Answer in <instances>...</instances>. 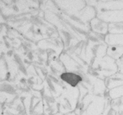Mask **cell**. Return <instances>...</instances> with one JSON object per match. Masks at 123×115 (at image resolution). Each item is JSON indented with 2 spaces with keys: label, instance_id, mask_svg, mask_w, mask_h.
Masks as SVG:
<instances>
[{
  "label": "cell",
  "instance_id": "obj_12",
  "mask_svg": "<svg viewBox=\"0 0 123 115\" xmlns=\"http://www.w3.org/2000/svg\"><path fill=\"white\" fill-rule=\"evenodd\" d=\"M118 71L123 74V64L118 65Z\"/></svg>",
  "mask_w": 123,
  "mask_h": 115
},
{
  "label": "cell",
  "instance_id": "obj_7",
  "mask_svg": "<svg viewBox=\"0 0 123 115\" xmlns=\"http://www.w3.org/2000/svg\"><path fill=\"white\" fill-rule=\"evenodd\" d=\"M104 81H105L107 90H110L112 89V88L122 86L123 85V74L118 71L115 74L106 78L104 80Z\"/></svg>",
  "mask_w": 123,
  "mask_h": 115
},
{
  "label": "cell",
  "instance_id": "obj_9",
  "mask_svg": "<svg viewBox=\"0 0 123 115\" xmlns=\"http://www.w3.org/2000/svg\"><path fill=\"white\" fill-rule=\"evenodd\" d=\"M105 95L110 101H112V100L123 97V85L112 88V89L110 90H107Z\"/></svg>",
  "mask_w": 123,
  "mask_h": 115
},
{
  "label": "cell",
  "instance_id": "obj_13",
  "mask_svg": "<svg viewBox=\"0 0 123 115\" xmlns=\"http://www.w3.org/2000/svg\"><path fill=\"white\" fill-rule=\"evenodd\" d=\"M115 114H116V115H123V109L117 111V112L115 113Z\"/></svg>",
  "mask_w": 123,
  "mask_h": 115
},
{
  "label": "cell",
  "instance_id": "obj_2",
  "mask_svg": "<svg viewBox=\"0 0 123 115\" xmlns=\"http://www.w3.org/2000/svg\"><path fill=\"white\" fill-rule=\"evenodd\" d=\"M79 99V91L78 87H68L65 88L58 101L59 110L61 114H66L75 110Z\"/></svg>",
  "mask_w": 123,
  "mask_h": 115
},
{
  "label": "cell",
  "instance_id": "obj_14",
  "mask_svg": "<svg viewBox=\"0 0 123 115\" xmlns=\"http://www.w3.org/2000/svg\"><path fill=\"white\" fill-rule=\"evenodd\" d=\"M64 115H77L75 112H72V113H69V114H64Z\"/></svg>",
  "mask_w": 123,
  "mask_h": 115
},
{
  "label": "cell",
  "instance_id": "obj_8",
  "mask_svg": "<svg viewBox=\"0 0 123 115\" xmlns=\"http://www.w3.org/2000/svg\"><path fill=\"white\" fill-rule=\"evenodd\" d=\"M105 42L107 45H121L123 46V34H108L105 37Z\"/></svg>",
  "mask_w": 123,
  "mask_h": 115
},
{
  "label": "cell",
  "instance_id": "obj_6",
  "mask_svg": "<svg viewBox=\"0 0 123 115\" xmlns=\"http://www.w3.org/2000/svg\"><path fill=\"white\" fill-rule=\"evenodd\" d=\"M116 10H123V1H98L97 12Z\"/></svg>",
  "mask_w": 123,
  "mask_h": 115
},
{
  "label": "cell",
  "instance_id": "obj_3",
  "mask_svg": "<svg viewBox=\"0 0 123 115\" xmlns=\"http://www.w3.org/2000/svg\"><path fill=\"white\" fill-rule=\"evenodd\" d=\"M96 17L108 24L123 22V10L100 12H97Z\"/></svg>",
  "mask_w": 123,
  "mask_h": 115
},
{
  "label": "cell",
  "instance_id": "obj_10",
  "mask_svg": "<svg viewBox=\"0 0 123 115\" xmlns=\"http://www.w3.org/2000/svg\"><path fill=\"white\" fill-rule=\"evenodd\" d=\"M109 34H123V22L109 24Z\"/></svg>",
  "mask_w": 123,
  "mask_h": 115
},
{
  "label": "cell",
  "instance_id": "obj_11",
  "mask_svg": "<svg viewBox=\"0 0 123 115\" xmlns=\"http://www.w3.org/2000/svg\"><path fill=\"white\" fill-rule=\"evenodd\" d=\"M110 107L111 110H113L115 113H116L117 111L123 109V97L111 101Z\"/></svg>",
  "mask_w": 123,
  "mask_h": 115
},
{
  "label": "cell",
  "instance_id": "obj_5",
  "mask_svg": "<svg viewBox=\"0 0 123 115\" xmlns=\"http://www.w3.org/2000/svg\"><path fill=\"white\" fill-rule=\"evenodd\" d=\"M91 32L98 35L106 36L109 34V24L95 17L89 22Z\"/></svg>",
  "mask_w": 123,
  "mask_h": 115
},
{
  "label": "cell",
  "instance_id": "obj_4",
  "mask_svg": "<svg viewBox=\"0 0 123 115\" xmlns=\"http://www.w3.org/2000/svg\"><path fill=\"white\" fill-rule=\"evenodd\" d=\"M60 78L65 85L71 87H78L83 80V75L71 71H65L60 75Z\"/></svg>",
  "mask_w": 123,
  "mask_h": 115
},
{
  "label": "cell",
  "instance_id": "obj_1",
  "mask_svg": "<svg viewBox=\"0 0 123 115\" xmlns=\"http://www.w3.org/2000/svg\"><path fill=\"white\" fill-rule=\"evenodd\" d=\"M118 71V66L116 61L109 55H105L100 59L93 61L88 67V73L99 79L105 80L106 78Z\"/></svg>",
  "mask_w": 123,
  "mask_h": 115
}]
</instances>
